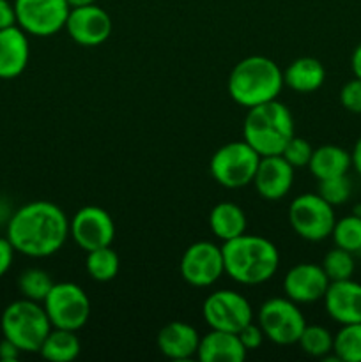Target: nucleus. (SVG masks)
<instances>
[{
    "instance_id": "obj_26",
    "label": "nucleus",
    "mask_w": 361,
    "mask_h": 362,
    "mask_svg": "<svg viewBox=\"0 0 361 362\" xmlns=\"http://www.w3.org/2000/svg\"><path fill=\"white\" fill-rule=\"evenodd\" d=\"M333 354L340 362H361V322L342 325L333 336Z\"/></svg>"
},
{
    "instance_id": "obj_22",
    "label": "nucleus",
    "mask_w": 361,
    "mask_h": 362,
    "mask_svg": "<svg viewBox=\"0 0 361 362\" xmlns=\"http://www.w3.org/2000/svg\"><path fill=\"white\" fill-rule=\"evenodd\" d=\"M209 228L222 243L246 233V214L234 202H222L209 212Z\"/></svg>"
},
{
    "instance_id": "obj_9",
    "label": "nucleus",
    "mask_w": 361,
    "mask_h": 362,
    "mask_svg": "<svg viewBox=\"0 0 361 362\" xmlns=\"http://www.w3.org/2000/svg\"><path fill=\"white\" fill-rule=\"evenodd\" d=\"M257 320L265 338L282 346L297 343L301 332L306 327L299 306L289 297H273L262 303Z\"/></svg>"
},
{
    "instance_id": "obj_35",
    "label": "nucleus",
    "mask_w": 361,
    "mask_h": 362,
    "mask_svg": "<svg viewBox=\"0 0 361 362\" xmlns=\"http://www.w3.org/2000/svg\"><path fill=\"white\" fill-rule=\"evenodd\" d=\"M14 253H16V251H14L9 239H7V237H0V278H2L4 274H7V271H9L11 265H13Z\"/></svg>"
},
{
    "instance_id": "obj_8",
    "label": "nucleus",
    "mask_w": 361,
    "mask_h": 362,
    "mask_svg": "<svg viewBox=\"0 0 361 362\" xmlns=\"http://www.w3.org/2000/svg\"><path fill=\"white\" fill-rule=\"evenodd\" d=\"M289 223L294 232L308 243H321L331 237L335 226V207L319 193H304L292 200Z\"/></svg>"
},
{
    "instance_id": "obj_34",
    "label": "nucleus",
    "mask_w": 361,
    "mask_h": 362,
    "mask_svg": "<svg viewBox=\"0 0 361 362\" xmlns=\"http://www.w3.org/2000/svg\"><path fill=\"white\" fill-rule=\"evenodd\" d=\"M237 336H239L241 343H243V346L248 350V352H253V350L260 349L262 343H264V338H265V334H264V331L260 329V325L253 324V322H250L248 325H244V327L237 332Z\"/></svg>"
},
{
    "instance_id": "obj_3",
    "label": "nucleus",
    "mask_w": 361,
    "mask_h": 362,
    "mask_svg": "<svg viewBox=\"0 0 361 362\" xmlns=\"http://www.w3.org/2000/svg\"><path fill=\"white\" fill-rule=\"evenodd\" d=\"M283 85V71L275 60L251 55L230 71L229 94L237 105L253 108L278 98Z\"/></svg>"
},
{
    "instance_id": "obj_29",
    "label": "nucleus",
    "mask_w": 361,
    "mask_h": 362,
    "mask_svg": "<svg viewBox=\"0 0 361 362\" xmlns=\"http://www.w3.org/2000/svg\"><path fill=\"white\" fill-rule=\"evenodd\" d=\"M297 345L311 357H328L333 352V334L322 325H306L301 332Z\"/></svg>"
},
{
    "instance_id": "obj_36",
    "label": "nucleus",
    "mask_w": 361,
    "mask_h": 362,
    "mask_svg": "<svg viewBox=\"0 0 361 362\" xmlns=\"http://www.w3.org/2000/svg\"><path fill=\"white\" fill-rule=\"evenodd\" d=\"M13 25H18L14 4H11L9 0H0V30Z\"/></svg>"
},
{
    "instance_id": "obj_41",
    "label": "nucleus",
    "mask_w": 361,
    "mask_h": 362,
    "mask_svg": "<svg viewBox=\"0 0 361 362\" xmlns=\"http://www.w3.org/2000/svg\"><path fill=\"white\" fill-rule=\"evenodd\" d=\"M357 214H361V212H357Z\"/></svg>"
},
{
    "instance_id": "obj_4",
    "label": "nucleus",
    "mask_w": 361,
    "mask_h": 362,
    "mask_svg": "<svg viewBox=\"0 0 361 362\" xmlns=\"http://www.w3.org/2000/svg\"><path fill=\"white\" fill-rule=\"evenodd\" d=\"M294 136L290 110L278 99L248 108L243 124V140L262 156L282 154L287 141Z\"/></svg>"
},
{
    "instance_id": "obj_15",
    "label": "nucleus",
    "mask_w": 361,
    "mask_h": 362,
    "mask_svg": "<svg viewBox=\"0 0 361 362\" xmlns=\"http://www.w3.org/2000/svg\"><path fill=\"white\" fill-rule=\"evenodd\" d=\"M329 283L322 265L303 262L289 269L283 278V292L296 304H311L324 299Z\"/></svg>"
},
{
    "instance_id": "obj_37",
    "label": "nucleus",
    "mask_w": 361,
    "mask_h": 362,
    "mask_svg": "<svg viewBox=\"0 0 361 362\" xmlns=\"http://www.w3.org/2000/svg\"><path fill=\"white\" fill-rule=\"evenodd\" d=\"M20 354H23V352H21V350L18 349L14 343H11L9 339L4 338L2 341H0V361L13 362L20 357Z\"/></svg>"
},
{
    "instance_id": "obj_13",
    "label": "nucleus",
    "mask_w": 361,
    "mask_h": 362,
    "mask_svg": "<svg viewBox=\"0 0 361 362\" xmlns=\"http://www.w3.org/2000/svg\"><path fill=\"white\" fill-rule=\"evenodd\" d=\"M69 235L85 253L112 246L115 239V223L103 207H81L69 221Z\"/></svg>"
},
{
    "instance_id": "obj_20",
    "label": "nucleus",
    "mask_w": 361,
    "mask_h": 362,
    "mask_svg": "<svg viewBox=\"0 0 361 362\" xmlns=\"http://www.w3.org/2000/svg\"><path fill=\"white\" fill-rule=\"evenodd\" d=\"M248 350L241 343L237 332L211 329L200 338L197 357L202 362H243Z\"/></svg>"
},
{
    "instance_id": "obj_23",
    "label": "nucleus",
    "mask_w": 361,
    "mask_h": 362,
    "mask_svg": "<svg viewBox=\"0 0 361 362\" xmlns=\"http://www.w3.org/2000/svg\"><path fill=\"white\" fill-rule=\"evenodd\" d=\"M350 166H353V158L345 148L338 145H321L319 148H314L308 163L311 175L317 180L347 175Z\"/></svg>"
},
{
    "instance_id": "obj_17",
    "label": "nucleus",
    "mask_w": 361,
    "mask_h": 362,
    "mask_svg": "<svg viewBox=\"0 0 361 362\" xmlns=\"http://www.w3.org/2000/svg\"><path fill=\"white\" fill-rule=\"evenodd\" d=\"M322 300L329 317L340 325L361 322V283L353 278L329 283Z\"/></svg>"
},
{
    "instance_id": "obj_18",
    "label": "nucleus",
    "mask_w": 361,
    "mask_h": 362,
    "mask_svg": "<svg viewBox=\"0 0 361 362\" xmlns=\"http://www.w3.org/2000/svg\"><path fill=\"white\" fill-rule=\"evenodd\" d=\"M27 35L18 25L0 30V80H13L27 69L30 59Z\"/></svg>"
},
{
    "instance_id": "obj_40",
    "label": "nucleus",
    "mask_w": 361,
    "mask_h": 362,
    "mask_svg": "<svg viewBox=\"0 0 361 362\" xmlns=\"http://www.w3.org/2000/svg\"><path fill=\"white\" fill-rule=\"evenodd\" d=\"M98 0H67L69 7H81V6H91V4H96Z\"/></svg>"
},
{
    "instance_id": "obj_27",
    "label": "nucleus",
    "mask_w": 361,
    "mask_h": 362,
    "mask_svg": "<svg viewBox=\"0 0 361 362\" xmlns=\"http://www.w3.org/2000/svg\"><path fill=\"white\" fill-rule=\"evenodd\" d=\"M333 243L336 247L357 253L361 251V214H350L342 219H336L333 226Z\"/></svg>"
},
{
    "instance_id": "obj_30",
    "label": "nucleus",
    "mask_w": 361,
    "mask_h": 362,
    "mask_svg": "<svg viewBox=\"0 0 361 362\" xmlns=\"http://www.w3.org/2000/svg\"><path fill=\"white\" fill-rule=\"evenodd\" d=\"M322 269L329 281H342V279L353 278L354 271H356V262H354L350 251L335 247L326 253L324 260H322Z\"/></svg>"
},
{
    "instance_id": "obj_33",
    "label": "nucleus",
    "mask_w": 361,
    "mask_h": 362,
    "mask_svg": "<svg viewBox=\"0 0 361 362\" xmlns=\"http://www.w3.org/2000/svg\"><path fill=\"white\" fill-rule=\"evenodd\" d=\"M340 103L347 112L361 113V80L354 78V80L347 81L340 90Z\"/></svg>"
},
{
    "instance_id": "obj_39",
    "label": "nucleus",
    "mask_w": 361,
    "mask_h": 362,
    "mask_svg": "<svg viewBox=\"0 0 361 362\" xmlns=\"http://www.w3.org/2000/svg\"><path fill=\"white\" fill-rule=\"evenodd\" d=\"M350 158H353V166L357 173L361 175V136L357 138L356 145H354L353 152H350Z\"/></svg>"
},
{
    "instance_id": "obj_2",
    "label": "nucleus",
    "mask_w": 361,
    "mask_h": 362,
    "mask_svg": "<svg viewBox=\"0 0 361 362\" xmlns=\"http://www.w3.org/2000/svg\"><path fill=\"white\" fill-rule=\"evenodd\" d=\"M222 251L225 274L239 285H262L278 271L280 253L265 237L243 233L223 243Z\"/></svg>"
},
{
    "instance_id": "obj_10",
    "label": "nucleus",
    "mask_w": 361,
    "mask_h": 362,
    "mask_svg": "<svg viewBox=\"0 0 361 362\" xmlns=\"http://www.w3.org/2000/svg\"><path fill=\"white\" fill-rule=\"evenodd\" d=\"M16 23L35 37H50L66 27L69 16L67 0H14Z\"/></svg>"
},
{
    "instance_id": "obj_12",
    "label": "nucleus",
    "mask_w": 361,
    "mask_h": 362,
    "mask_svg": "<svg viewBox=\"0 0 361 362\" xmlns=\"http://www.w3.org/2000/svg\"><path fill=\"white\" fill-rule=\"evenodd\" d=\"M179 271L184 281L195 288L212 286L225 274L222 247L209 240L193 243L180 257Z\"/></svg>"
},
{
    "instance_id": "obj_31",
    "label": "nucleus",
    "mask_w": 361,
    "mask_h": 362,
    "mask_svg": "<svg viewBox=\"0 0 361 362\" xmlns=\"http://www.w3.org/2000/svg\"><path fill=\"white\" fill-rule=\"evenodd\" d=\"M350 191H353V184H350L349 177L347 175L319 180L317 193L321 194L329 205H333V207L345 204L350 198Z\"/></svg>"
},
{
    "instance_id": "obj_38",
    "label": "nucleus",
    "mask_w": 361,
    "mask_h": 362,
    "mask_svg": "<svg viewBox=\"0 0 361 362\" xmlns=\"http://www.w3.org/2000/svg\"><path fill=\"white\" fill-rule=\"evenodd\" d=\"M350 67H353L354 78H360L361 80V45L356 46V49L353 52V57H350Z\"/></svg>"
},
{
    "instance_id": "obj_19",
    "label": "nucleus",
    "mask_w": 361,
    "mask_h": 362,
    "mask_svg": "<svg viewBox=\"0 0 361 362\" xmlns=\"http://www.w3.org/2000/svg\"><path fill=\"white\" fill-rule=\"evenodd\" d=\"M200 334L193 325L173 320L158 332V349L166 359L188 361L197 357Z\"/></svg>"
},
{
    "instance_id": "obj_16",
    "label": "nucleus",
    "mask_w": 361,
    "mask_h": 362,
    "mask_svg": "<svg viewBox=\"0 0 361 362\" xmlns=\"http://www.w3.org/2000/svg\"><path fill=\"white\" fill-rule=\"evenodd\" d=\"M294 184V166L278 156H262L257 172L253 177V186L260 198L276 202L290 193Z\"/></svg>"
},
{
    "instance_id": "obj_24",
    "label": "nucleus",
    "mask_w": 361,
    "mask_h": 362,
    "mask_svg": "<svg viewBox=\"0 0 361 362\" xmlns=\"http://www.w3.org/2000/svg\"><path fill=\"white\" fill-rule=\"evenodd\" d=\"M80 352L81 343L76 331L55 327L48 332L39 349V354L52 362H71L80 356Z\"/></svg>"
},
{
    "instance_id": "obj_1",
    "label": "nucleus",
    "mask_w": 361,
    "mask_h": 362,
    "mask_svg": "<svg viewBox=\"0 0 361 362\" xmlns=\"http://www.w3.org/2000/svg\"><path fill=\"white\" fill-rule=\"evenodd\" d=\"M69 235V221L62 209L52 202L25 204L7 223V239L16 253L46 258L62 250Z\"/></svg>"
},
{
    "instance_id": "obj_14",
    "label": "nucleus",
    "mask_w": 361,
    "mask_h": 362,
    "mask_svg": "<svg viewBox=\"0 0 361 362\" xmlns=\"http://www.w3.org/2000/svg\"><path fill=\"white\" fill-rule=\"evenodd\" d=\"M112 27L110 14L98 4H91V6L71 7L64 28L76 45L92 48L108 41Z\"/></svg>"
},
{
    "instance_id": "obj_7",
    "label": "nucleus",
    "mask_w": 361,
    "mask_h": 362,
    "mask_svg": "<svg viewBox=\"0 0 361 362\" xmlns=\"http://www.w3.org/2000/svg\"><path fill=\"white\" fill-rule=\"evenodd\" d=\"M52 327L80 331L91 318V299L76 283H55L42 300Z\"/></svg>"
},
{
    "instance_id": "obj_25",
    "label": "nucleus",
    "mask_w": 361,
    "mask_h": 362,
    "mask_svg": "<svg viewBox=\"0 0 361 362\" xmlns=\"http://www.w3.org/2000/svg\"><path fill=\"white\" fill-rule=\"evenodd\" d=\"M119 255L112 250V246L99 247V250L88 251L87 260H85V269L87 274L98 283H108L115 279L119 274Z\"/></svg>"
},
{
    "instance_id": "obj_11",
    "label": "nucleus",
    "mask_w": 361,
    "mask_h": 362,
    "mask_svg": "<svg viewBox=\"0 0 361 362\" xmlns=\"http://www.w3.org/2000/svg\"><path fill=\"white\" fill-rule=\"evenodd\" d=\"M202 317L211 329L239 332L244 325L253 322V310L244 296L234 290H218L205 297Z\"/></svg>"
},
{
    "instance_id": "obj_32",
    "label": "nucleus",
    "mask_w": 361,
    "mask_h": 362,
    "mask_svg": "<svg viewBox=\"0 0 361 362\" xmlns=\"http://www.w3.org/2000/svg\"><path fill=\"white\" fill-rule=\"evenodd\" d=\"M311 152H314L311 145L308 144L304 138H299L294 134V136L287 141L285 147H283L282 156L283 159H285V161L289 163L290 166H294V170H296V168H304V166H308V163H310V158H311Z\"/></svg>"
},
{
    "instance_id": "obj_21",
    "label": "nucleus",
    "mask_w": 361,
    "mask_h": 362,
    "mask_svg": "<svg viewBox=\"0 0 361 362\" xmlns=\"http://www.w3.org/2000/svg\"><path fill=\"white\" fill-rule=\"evenodd\" d=\"M326 80V69L321 60L314 57H301L290 62L283 71V83L299 94L319 90Z\"/></svg>"
},
{
    "instance_id": "obj_6",
    "label": "nucleus",
    "mask_w": 361,
    "mask_h": 362,
    "mask_svg": "<svg viewBox=\"0 0 361 362\" xmlns=\"http://www.w3.org/2000/svg\"><path fill=\"white\" fill-rule=\"evenodd\" d=\"M260 154L246 141H230L212 154L209 172L219 186L239 189L253 182Z\"/></svg>"
},
{
    "instance_id": "obj_5",
    "label": "nucleus",
    "mask_w": 361,
    "mask_h": 362,
    "mask_svg": "<svg viewBox=\"0 0 361 362\" xmlns=\"http://www.w3.org/2000/svg\"><path fill=\"white\" fill-rule=\"evenodd\" d=\"M4 338L25 354H39L42 341L52 331V322L41 303L20 299L11 303L0 318Z\"/></svg>"
},
{
    "instance_id": "obj_28",
    "label": "nucleus",
    "mask_w": 361,
    "mask_h": 362,
    "mask_svg": "<svg viewBox=\"0 0 361 362\" xmlns=\"http://www.w3.org/2000/svg\"><path fill=\"white\" fill-rule=\"evenodd\" d=\"M55 285L52 276L42 269H27L18 278V288H20L21 296L25 299L35 300V303H42Z\"/></svg>"
}]
</instances>
